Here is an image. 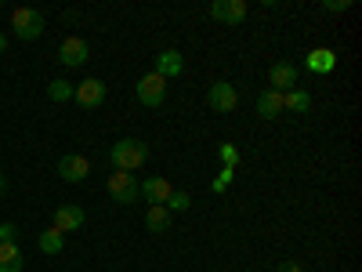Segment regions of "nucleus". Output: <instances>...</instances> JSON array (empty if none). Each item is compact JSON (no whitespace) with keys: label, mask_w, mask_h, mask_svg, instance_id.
<instances>
[{"label":"nucleus","mask_w":362,"mask_h":272,"mask_svg":"<svg viewBox=\"0 0 362 272\" xmlns=\"http://www.w3.org/2000/svg\"><path fill=\"white\" fill-rule=\"evenodd\" d=\"M148 160V145L145 142H138V138H119L112 149H109V164H112V171H138L141 164Z\"/></svg>","instance_id":"obj_1"},{"label":"nucleus","mask_w":362,"mask_h":272,"mask_svg":"<svg viewBox=\"0 0 362 272\" xmlns=\"http://www.w3.org/2000/svg\"><path fill=\"white\" fill-rule=\"evenodd\" d=\"M11 29H15L18 40H37L44 29H47V18H44V11H37V8H18V11L11 15Z\"/></svg>","instance_id":"obj_2"},{"label":"nucleus","mask_w":362,"mask_h":272,"mask_svg":"<svg viewBox=\"0 0 362 272\" xmlns=\"http://www.w3.org/2000/svg\"><path fill=\"white\" fill-rule=\"evenodd\" d=\"M134 95H138V102H141L145 109H160V106L167 102V80H163L160 73H145V76L138 80V87H134Z\"/></svg>","instance_id":"obj_3"},{"label":"nucleus","mask_w":362,"mask_h":272,"mask_svg":"<svg viewBox=\"0 0 362 272\" xmlns=\"http://www.w3.org/2000/svg\"><path fill=\"white\" fill-rule=\"evenodd\" d=\"M105 189H109V196L116 200V203H138V196H141V189H138V178L134 174H127V171H112L109 174V181H105Z\"/></svg>","instance_id":"obj_4"},{"label":"nucleus","mask_w":362,"mask_h":272,"mask_svg":"<svg viewBox=\"0 0 362 272\" xmlns=\"http://www.w3.org/2000/svg\"><path fill=\"white\" fill-rule=\"evenodd\" d=\"M73 102H76L80 109H98V106L105 102V84H102L98 76H87V80L73 84Z\"/></svg>","instance_id":"obj_5"},{"label":"nucleus","mask_w":362,"mask_h":272,"mask_svg":"<svg viewBox=\"0 0 362 272\" xmlns=\"http://www.w3.org/2000/svg\"><path fill=\"white\" fill-rule=\"evenodd\" d=\"M206 106L214 109V113H232V109L239 106V91H235V84H228V80L210 84V87H206Z\"/></svg>","instance_id":"obj_6"},{"label":"nucleus","mask_w":362,"mask_h":272,"mask_svg":"<svg viewBox=\"0 0 362 272\" xmlns=\"http://www.w3.org/2000/svg\"><path fill=\"white\" fill-rule=\"evenodd\" d=\"M247 0H214L210 4V18L221 26H243L247 22Z\"/></svg>","instance_id":"obj_7"},{"label":"nucleus","mask_w":362,"mask_h":272,"mask_svg":"<svg viewBox=\"0 0 362 272\" xmlns=\"http://www.w3.org/2000/svg\"><path fill=\"white\" fill-rule=\"evenodd\" d=\"M87 222V215H83V207L80 203H62V207H54V215H51V229H58V232H76L80 225Z\"/></svg>","instance_id":"obj_8"},{"label":"nucleus","mask_w":362,"mask_h":272,"mask_svg":"<svg viewBox=\"0 0 362 272\" xmlns=\"http://www.w3.org/2000/svg\"><path fill=\"white\" fill-rule=\"evenodd\" d=\"M87 55H90V47H87L83 37H66L62 47H58V62H62L66 69H80L87 62Z\"/></svg>","instance_id":"obj_9"},{"label":"nucleus","mask_w":362,"mask_h":272,"mask_svg":"<svg viewBox=\"0 0 362 272\" xmlns=\"http://www.w3.org/2000/svg\"><path fill=\"white\" fill-rule=\"evenodd\" d=\"M87 174H90V160H87V157H80V153H69V157H62V160H58V178H62V181H69V186L83 181Z\"/></svg>","instance_id":"obj_10"},{"label":"nucleus","mask_w":362,"mask_h":272,"mask_svg":"<svg viewBox=\"0 0 362 272\" xmlns=\"http://www.w3.org/2000/svg\"><path fill=\"white\" fill-rule=\"evenodd\" d=\"M305 69H308V73H319V76H329V73L337 69V51H334V47H315V51H308Z\"/></svg>","instance_id":"obj_11"},{"label":"nucleus","mask_w":362,"mask_h":272,"mask_svg":"<svg viewBox=\"0 0 362 272\" xmlns=\"http://www.w3.org/2000/svg\"><path fill=\"white\" fill-rule=\"evenodd\" d=\"M268 84H272V91H279V95L293 91V87H297V66H290V62H276V66L268 69Z\"/></svg>","instance_id":"obj_12"},{"label":"nucleus","mask_w":362,"mask_h":272,"mask_svg":"<svg viewBox=\"0 0 362 272\" xmlns=\"http://www.w3.org/2000/svg\"><path fill=\"white\" fill-rule=\"evenodd\" d=\"M153 73H160L163 80L181 76V73H185V58H181V51H174V47L160 51V55H156V69H153Z\"/></svg>","instance_id":"obj_13"},{"label":"nucleus","mask_w":362,"mask_h":272,"mask_svg":"<svg viewBox=\"0 0 362 272\" xmlns=\"http://www.w3.org/2000/svg\"><path fill=\"white\" fill-rule=\"evenodd\" d=\"M138 189H141V196L148 200V207H163V203H167V196L174 193L167 178H145Z\"/></svg>","instance_id":"obj_14"},{"label":"nucleus","mask_w":362,"mask_h":272,"mask_svg":"<svg viewBox=\"0 0 362 272\" xmlns=\"http://www.w3.org/2000/svg\"><path fill=\"white\" fill-rule=\"evenodd\" d=\"M257 116L261 120H276V116H283V95L279 91H261L257 95Z\"/></svg>","instance_id":"obj_15"},{"label":"nucleus","mask_w":362,"mask_h":272,"mask_svg":"<svg viewBox=\"0 0 362 272\" xmlns=\"http://www.w3.org/2000/svg\"><path fill=\"white\" fill-rule=\"evenodd\" d=\"M22 247L18 244H0V272H22Z\"/></svg>","instance_id":"obj_16"},{"label":"nucleus","mask_w":362,"mask_h":272,"mask_svg":"<svg viewBox=\"0 0 362 272\" xmlns=\"http://www.w3.org/2000/svg\"><path fill=\"white\" fill-rule=\"evenodd\" d=\"M308 109H312V95H308V91L293 87V91L283 95V113H308Z\"/></svg>","instance_id":"obj_17"},{"label":"nucleus","mask_w":362,"mask_h":272,"mask_svg":"<svg viewBox=\"0 0 362 272\" xmlns=\"http://www.w3.org/2000/svg\"><path fill=\"white\" fill-rule=\"evenodd\" d=\"M145 225H148V232H167L170 229V210L167 207H148L145 210Z\"/></svg>","instance_id":"obj_18"},{"label":"nucleus","mask_w":362,"mask_h":272,"mask_svg":"<svg viewBox=\"0 0 362 272\" xmlns=\"http://www.w3.org/2000/svg\"><path fill=\"white\" fill-rule=\"evenodd\" d=\"M37 247H40L44 254H62V247H66V236L58 232V229H47V232H40Z\"/></svg>","instance_id":"obj_19"},{"label":"nucleus","mask_w":362,"mask_h":272,"mask_svg":"<svg viewBox=\"0 0 362 272\" xmlns=\"http://www.w3.org/2000/svg\"><path fill=\"white\" fill-rule=\"evenodd\" d=\"M47 95H51V102H73V84L69 80H51Z\"/></svg>","instance_id":"obj_20"},{"label":"nucleus","mask_w":362,"mask_h":272,"mask_svg":"<svg viewBox=\"0 0 362 272\" xmlns=\"http://www.w3.org/2000/svg\"><path fill=\"white\" fill-rule=\"evenodd\" d=\"M163 207L170 210V215H181V210H189V207H192V196H189V193H177V189H174V193L167 196V203H163Z\"/></svg>","instance_id":"obj_21"},{"label":"nucleus","mask_w":362,"mask_h":272,"mask_svg":"<svg viewBox=\"0 0 362 272\" xmlns=\"http://www.w3.org/2000/svg\"><path fill=\"white\" fill-rule=\"evenodd\" d=\"M218 160H221V167H235L239 164V149L232 142H221L218 145Z\"/></svg>","instance_id":"obj_22"},{"label":"nucleus","mask_w":362,"mask_h":272,"mask_svg":"<svg viewBox=\"0 0 362 272\" xmlns=\"http://www.w3.org/2000/svg\"><path fill=\"white\" fill-rule=\"evenodd\" d=\"M232 178H235V167H221V174L210 181V193H225L232 186Z\"/></svg>","instance_id":"obj_23"},{"label":"nucleus","mask_w":362,"mask_h":272,"mask_svg":"<svg viewBox=\"0 0 362 272\" xmlns=\"http://www.w3.org/2000/svg\"><path fill=\"white\" fill-rule=\"evenodd\" d=\"M18 239V225L15 222H0V244H15Z\"/></svg>","instance_id":"obj_24"},{"label":"nucleus","mask_w":362,"mask_h":272,"mask_svg":"<svg viewBox=\"0 0 362 272\" xmlns=\"http://www.w3.org/2000/svg\"><path fill=\"white\" fill-rule=\"evenodd\" d=\"M322 8H326V11H348V8H351V0H326Z\"/></svg>","instance_id":"obj_25"},{"label":"nucleus","mask_w":362,"mask_h":272,"mask_svg":"<svg viewBox=\"0 0 362 272\" xmlns=\"http://www.w3.org/2000/svg\"><path fill=\"white\" fill-rule=\"evenodd\" d=\"M276 272H300V265H297V261H283Z\"/></svg>","instance_id":"obj_26"},{"label":"nucleus","mask_w":362,"mask_h":272,"mask_svg":"<svg viewBox=\"0 0 362 272\" xmlns=\"http://www.w3.org/2000/svg\"><path fill=\"white\" fill-rule=\"evenodd\" d=\"M4 193H8V178H4V174H0V196H4Z\"/></svg>","instance_id":"obj_27"},{"label":"nucleus","mask_w":362,"mask_h":272,"mask_svg":"<svg viewBox=\"0 0 362 272\" xmlns=\"http://www.w3.org/2000/svg\"><path fill=\"white\" fill-rule=\"evenodd\" d=\"M4 51H8V37H4V33H0V55H4Z\"/></svg>","instance_id":"obj_28"}]
</instances>
